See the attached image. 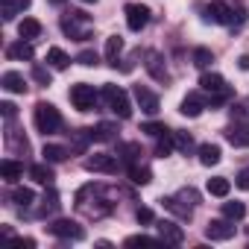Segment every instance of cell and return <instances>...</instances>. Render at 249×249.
Masks as SVG:
<instances>
[{
    "label": "cell",
    "mask_w": 249,
    "mask_h": 249,
    "mask_svg": "<svg viewBox=\"0 0 249 249\" xmlns=\"http://www.w3.org/2000/svg\"><path fill=\"white\" fill-rule=\"evenodd\" d=\"M62 33L71 36L73 41H88L91 38V15L82 9H73L68 15H62Z\"/></svg>",
    "instance_id": "6da1fadb"
},
{
    "label": "cell",
    "mask_w": 249,
    "mask_h": 249,
    "mask_svg": "<svg viewBox=\"0 0 249 249\" xmlns=\"http://www.w3.org/2000/svg\"><path fill=\"white\" fill-rule=\"evenodd\" d=\"M33 123H36V129L44 132V135H53L62 129V114L53 103H36V111H33Z\"/></svg>",
    "instance_id": "7a4b0ae2"
},
{
    "label": "cell",
    "mask_w": 249,
    "mask_h": 249,
    "mask_svg": "<svg viewBox=\"0 0 249 249\" xmlns=\"http://www.w3.org/2000/svg\"><path fill=\"white\" fill-rule=\"evenodd\" d=\"M161 202H164V208H167V211H173L176 217L191 220L194 205L199 202V194H196V191H191V188H185V191H179L176 196H161Z\"/></svg>",
    "instance_id": "3957f363"
},
{
    "label": "cell",
    "mask_w": 249,
    "mask_h": 249,
    "mask_svg": "<svg viewBox=\"0 0 249 249\" xmlns=\"http://www.w3.org/2000/svg\"><path fill=\"white\" fill-rule=\"evenodd\" d=\"M103 100H106V106H108L120 120H129V117H132V103H129V97H126V91H123V88H117V85H103Z\"/></svg>",
    "instance_id": "277c9868"
},
{
    "label": "cell",
    "mask_w": 249,
    "mask_h": 249,
    "mask_svg": "<svg viewBox=\"0 0 249 249\" xmlns=\"http://www.w3.org/2000/svg\"><path fill=\"white\" fill-rule=\"evenodd\" d=\"M71 103H73V108H79V111H91L94 106H97V91H94V85H88V82H76V85H71Z\"/></svg>",
    "instance_id": "5b68a950"
},
{
    "label": "cell",
    "mask_w": 249,
    "mask_h": 249,
    "mask_svg": "<svg viewBox=\"0 0 249 249\" xmlns=\"http://www.w3.org/2000/svg\"><path fill=\"white\" fill-rule=\"evenodd\" d=\"M47 231L53 234V237H59V240H82L85 237V229L76 223V220H53L50 226H47Z\"/></svg>",
    "instance_id": "8992f818"
},
{
    "label": "cell",
    "mask_w": 249,
    "mask_h": 249,
    "mask_svg": "<svg viewBox=\"0 0 249 249\" xmlns=\"http://www.w3.org/2000/svg\"><path fill=\"white\" fill-rule=\"evenodd\" d=\"M117 159L114 156H108V153H94V156H88L85 159V170H91V173H106V176H114L117 173Z\"/></svg>",
    "instance_id": "52a82bcc"
},
{
    "label": "cell",
    "mask_w": 249,
    "mask_h": 249,
    "mask_svg": "<svg viewBox=\"0 0 249 249\" xmlns=\"http://www.w3.org/2000/svg\"><path fill=\"white\" fill-rule=\"evenodd\" d=\"M126 27L132 30V33H141L147 24H150V9L144 6V3H126Z\"/></svg>",
    "instance_id": "ba28073f"
},
{
    "label": "cell",
    "mask_w": 249,
    "mask_h": 249,
    "mask_svg": "<svg viewBox=\"0 0 249 249\" xmlns=\"http://www.w3.org/2000/svg\"><path fill=\"white\" fill-rule=\"evenodd\" d=\"M234 231H237V226H234V220H211L208 226H205V237L208 240H231L234 237Z\"/></svg>",
    "instance_id": "9c48e42d"
},
{
    "label": "cell",
    "mask_w": 249,
    "mask_h": 249,
    "mask_svg": "<svg viewBox=\"0 0 249 249\" xmlns=\"http://www.w3.org/2000/svg\"><path fill=\"white\" fill-rule=\"evenodd\" d=\"M144 68H147V73L156 79V82H170V71H167V65H164V59H161V53H156V50H150L147 53V62H144Z\"/></svg>",
    "instance_id": "30bf717a"
},
{
    "label": "cell",
    "mask_w": 249,
    "mask_h": 249,
    "mask_svg": "<svg viewBox=\"0 0 249 249\" xmlns=\"http://www.w3.org/2000/svg\"><path fill=\"white\" fill-rule=\"evenodd\" d=\"M223 135H226V141L231 147H249V123L234 120V123H229V126H226Z\"/></svg>",
    "instance_id": "8fae6325"
},
{
    "label": "cell",
    "mask_w": 249,
    "mask_h": 249,
    "mask_svg": "<svg viewBox=\"0 0 249 249\" xmlns=\"http://www.w3.org/2000/svg\"><path fill=\"white\" fill-rule=\"evenodd\" d=\"M231 18H234V9L226 6L223 0H214V3L205 6V21L211 24H231Z\"/></svg>",
    "instance_id": "7c38bea8"
},
{
    "label": "cell",
    "mask_w": 249,
    "mask_h": 249,
    "mask_svg": "<svg viewBox=\"0 0 249 249\" xmlns=\"http://www.w3.org/2000/svg\"><path fill=\"white\" fill-rule=\"evenodd\" d=\"M199 88H202L208 97H214V94H231V88L226 85V79H223L220 73H208V71L199 76Z\"/></svg>",
    "instance_id": "4fadbf2b"
},
{
    "label": "cell",
    "mask_w": 249,
    "mask_h": 249,
    "mask_svg": "<svg viewBox=\"0 0 249 249\" xmlns=\"http://www.w3.org/2000/svg\"><path fill=\"white\" fill-rule=\"evenodd\" d=\"M132 94H135V100H138L141 111H147V114H156V111H159V97H156L147 85H135V88H132Z\"/></svg>",
    "instance_id": "5bb4252c"
},
{
    "label": "cell",
    "mask_w": 249,
    "mask_h": 249,
    "mask_svg": "<svg viewBox=\"0 0 249 249\" xmlns=\"http://www.w3.org/2000/svg\"><path fill=\"white\" fill-rule=\"evenodd\" d=\"M159 237H161L164 243H173V246L185 243V231H182V226H176L173 220H161V223H159Z\"/></svg>",
    "instance_id": "9a60e30c"
},
{
    "label": "cell",
    "mask_w": 249,
    "mask_h": 249,
    "mask_svg": "<svg viewBox=\"0 0 249 249\" xmlns=\"http://www.w3.org/2000/svg\"><path fill=\"white\" fill-rule=\"evenodd\" d=\"M0 85H3L9 94H24V91H27V79H24L18 71H6L3 76H0Z\"/></svg>",
    "instance_id": "2e32d148"
},
{
    "label": "cell",
    "mask_w": 249,
    "mask_h": 249,
    "mask_svg": "<svg viewBox=\"0 0 249 249\" xmlns=\"http://www.w3.org/2000/svg\"><path fill=\"white\" fill-rule=\"evenodd\" d=\"M91 138L94 141H100V144H108V141H117V126L114 123H97V126L91 129Z\"/></svg>",
    "instance_id": "e0dca14e"
},
{
    "label": "cell",
    "mask_w": 249,
    "mask_h": 249,
    "mask_svg": "<svg viewBox=\"0 0 249 249\" xmlns=\"http://www.w3.org/2000/svg\"><path fill=\"white\" fill-rule=\"evenodd\" d=\"M202 108H205V100H202L199 94H188V97L182 100V108H179V111H182L185 117H199Z\"/></svg>",
    "instance_id": "ac0fdd59"
},
{
    "label": "cell",
    "mask_w": 249,
    "mask_h": 249,
    "mask_svg": "<svg viewBox=\"0 0 249 249\" xmlns=\"http://www.w3.org/2000/svg\"><path fill=\"white\" fill-rule=\"evenodd\" d=\"M0 176H3L9 185H15V182L24 176V164H21V161H15V159H6L3 164H0Z\"/></svg>",
    "instance_id": "d6986e66"
},
{
    "label": "cell",
    "mask_w": 249,
    "mask_h": 249,
    "mask_svg": "<svg viewBox=\"0 0 249 249\" xmlns=\"http://www.w3.org/2000/svg\"><path fill=\"white\" fill-rule=\"evenodd\" d=\"M6 56H9V59H27V62H33V56H36V50H33V44H30L27 38H21V41H15V44H9V50H6Z\"/></svg>",
    "instance_id": "ffe728a7"
},
{
    "label": "cell",
    "mask_w": 249,
    "mask_h": 249,
    "mask_svg": "<svg viewBox=\"0 0 249 249\" xmlns=\"http://www.w3.org/2000/svg\"><path fill=\"white\" fill-rule=\"evenodd\" d=\"M30 179L33 182H38V185H50L56 176H53V167H50V161H44V164H30Z\"/></svg>",
    "instance_id": "44dd1931"
},
{
    "label": "cell",
    "mask_w": 249,
    "mask_h": 249,
    "mask_svg": "<svg viewBox=\"0 0 249 249\" xmlns=\"http://www.w3.org/2000/svg\"><path fill=\"white\" fill-rule=\"evenodd\" d=\"M18 36L27 38V41L38 38V36H41V21H36V18H24V21L18 24Z\"/></svg>",
    "instance_id": "7402d4cb"
},
{
    "label": "cell",
    "mask_w": 249,
    "mask_h": 249,
    "mask_svg": "<svg viewBox=\"0 0 249 249\" xmlns=\"http://www.w3.org/2000/svg\"><path fill=\"white\" fill-rule=\"evenodd\" d=\"M123 53V38L120 36H108L106 38V59L111 68H117V56Z\"/></svg>",
    "instance_id": "603a6c76"
},
{
    "label": "cell",
    "mask_w": 249,
    "mask_h": 249,
    "mask_svg": "<svg viewBox=\"0 0 249 249\" xmlns=\"http://www.w3.org/2000/svg\"><path fill=\"white\" fill-rule=\"evenodd\" d=\"M47 65H50L53 71H65V68L71 65V56H68L62 47H50V50H47Z\"/></svg>",
    "instance_id": "cb8c5ba5"
},
{
    "label": "cell",
    "mask_w": 249,
    "mask_h": 249,
    "mask_svg": "<svg viewBox=\"0 0 249 249\" xmlns=\"http://www.w3.org/2000/svg\"><path fill=\"white\" fill-rule=\"evenodd\" d=\"M173 147H176V135L167 129V132H161L159 141H156V156H159V159H167V156L173 153Z\"/></svg>",
    "instance_id": "d4e9b609"
},
{
    "label": "cell",
    "mask_w": 249,
    "mask_h": 249,
    "mask_svg": "<svg viewBox=\"0 0 249 249\" xmlns=\"http://www.w3.org/2000/svg\"><path fill=\"white\" fill-rule=\"evenodd\" d=\"M9 196H12V202H15L18 208H30V205L36 202V194H33L30 188H24V185H15Z\"/></svg>",
    "instance_id": "484cf974"
},
{
    "label": "cell",
    "mask_w": 249,
    "mask_h": 249,
    "mask_svg": "<svg viewBox=\"0 0 249 249\" xmlns=\"http://www.w3.org/2000/svg\"><path fill=\"white\" fill-rule=\"evenodd\" d=\"M30 3L33 0H3V21H15V15L30 9Z\"/></svg>",
    "instance_id": "4316f807"
},
{
    "label": "cell",
    "mask_w": 249,
    "mask_h": 249,
    "mask_svg": "<svg viewBox=\"0 0 249 249\" xmlns=\"http://www.w3.org/2000/svg\"><path fill=\"white\" fill-rule=\"evenodd\" d=\"M41 156H44V161H50V164H62V161L68 159V150L59 147V144H44Z\"/></svg>",
    "instance_id": "83f0119b"
},
{
    "label": "cell",
    "mask_w": 249,
    "mask_h": 249,
    "mask_svg": "<svg viewBox=\"0 0 249 249\" xmlns=\"http://www.w3.org/2000/svg\"><path fill=\"white\" fill-rule=\"evenodd\" d=\"M220 147L217 144H202L199 147V164H205V167H211V164H217L220 161Z\"/></svg>",
    "instance_id": "f1b7e54d"
},
{
    "label": "cell",
    "mask_w": 249,
    "mask_h": 249,
    "mask_svg": "<svg viewBox=\"0 0 249 249\" xmlns=\"http://www.w3.org/2000/svg\"><path fill=\"white\" fill-rule=\"evenodd\" d=\"M208 194L211 196H229V191H231V182L226 179V176H214V179H208Z\"/></svg>",
    "instance_id": "f546056e"
},
{
    "label": "cell",
    "mask_w": 249,
    "mask_h": 249,
    "mask_svg": "<svg viewBox=\"0 0 249 249\" xmlns=\"http://www.w3.org/2000/svg\"><path fill=\"white\" fill-rule=\"evenodd\" d=\"M59 205H62V202H59V194L50 188V191H44V196H41V208H38V214H41V217H44V214H56Z\"/></svg>",
    "instance_id": "4dcf8cb0"
},
{
    "label": "cell",
    "mask_w": 249,
    "mask_h": 249,
    "mask_svg": "<svg viewBox=\"0 0 249 249\" xmlns=\"http://www.w3.org/2000/svg\"><path fill=\"white\" fill-rule=\"evenodd\" d=\"M129 179L135 185H150L153 182V170L144 167V164H129Z\"/></svg>",
    "instance_id": "1f68e13d"
},
{
    "label": "cell",
    "mask_w": 249,
    "mask_h": 249,
    "mask_svg": "<svg viewBox=\"0 0 249 249\" xmlns=\"http://www.w3.org/2000/svg\"><path fill=\"white\" fill-rule=\"evenodd\" d=\"M117 156L126 161V164H135V159L141 156V147H138V144H120V147H117Z\"/></svg>",
    "instance_id": "d6a6232c"
},
{
    "label": "cell",
    "mask_w": 249,
    "mask_h": 249,
    "mask_svg": "<svg viewBox=\"0 0 249 249\" xmlns=\"http://www.w3.org/2000/svg\"><path fill=\"white\" fill-rule=\"evenodd\" d=\"M191 59H194V65H196V68H202V71H205V68H208V65L214 62V53H211L208 47H196Z\"/></svg>",
    "instance_id": "836d02e7"
},
{
    "label": "cell",
    "mask_w": 249,
    "mask_h": 249,
    "mask_svg": "<svg viewBox=\"0 0 249 249\" xmlns=\"http://www.w3.org/2000/svg\"><path fill=\"white\" fill-rule=\"evenodd\" d=\"M246 214V205L243 202H223V217H229V220H240Z\"/></svg>",
    "instance_id": "e575fe53"
},
{
    "label": "cell",
    "mask_w": 249,
    "mask_h": 249,
    "mask_svg": "<svg viewBox=\"0 0 249 249\" xmlns=\"http://www.w3.org/2000/svg\"><path fill=\"white\" fill-rule=\"evenodd\" d=\"M141 132H147V135L159 138L161 132H167V126H164V123H159V120H147V123H141Z\"/></svg>",
    "instance_id": "d590c367"
},
{
    "label": "cell",
    "mask_w": 249,
    "mask_h": 249,
    "mask_svg": "<svg viewBox=\"0 0 249 249\" xmlns=\"http://www.w3.org/2000/svg\"><path fill=\"white\" fill-rule=\"evenodd\" d=\"M76 62L85 65V68H97V65H100V56H97L94 50H82V53L76 56Z\"/></svg>",
    "instance_id": "8d00e7d4"
},
{
    "label": "cell",
    "mask_w": 249,
    "mask_h": 249,
    "mask_svg": "<svg viewBox=\"0 0 249 249\" xmlns=\"http://www.w3.org/2000/svg\"><path fill=\"white\" fill-rule=\"evenodd\" d=\"M33 79H36L38 85H50L53 76H50V71H47L44 65H33Z\"/></svg>",
    "instance_id": "74e56055"
},
{
    "label": "cell",
    "mask_w": 249,
    "mask_h": 249,
    "mask_svg": "<svg viewBox=\"0 0 249 249\" xmlns=\"http://www.w3.org/2000/svg\"><path fill=\"white\" fill-rule=\"evenodd\" d=\"M159 240L156 237H147V234H132V237H126V246H156Z\"/></svg>",
    "instance_id": "f35d334b"
},
{
    "label": "cell",
    "mask_w": 249,
    "mask_h": 249,
    "mask_svg": "<svg viewBox=\"0 0 249 249\" xmlns=\"http://www.w3.org/2000/svg\"><path fill=\"white\" fill-rule=\"evenodd\" d=\"M176 147H179L182 153H191V150H194V138H191L188 132H176Z\"/></svg>",
    "instance_id": "ab89813d"
},
{
    "label": "cell",
    "mask_w": 249,
    "mask_h": 249,
    "mask_svg": "<svg viewBox=\"0 0 249 249\" xmlns=\"http://www.w3.org/2000/svg\"><path fill=\"white\" fill-rule=\"evenodd\" d=\"M0 111H3V117H6V120H15L18 106H15V103H9V100H3V103H0Z\"/></svg>",
    "instance_id": "60d3db41"
},
{
    "label": "cell",
    "mask_w": 249,
    "mask_h": 249,
    "mask_svg": "<svg viewBox=\"0 0 249 249\" xmlns=\"http://www.w3.org/2000/svg\"><path fill=\"white\" fill-rule=\"evenodd\" d=\"M234 185H237L240 191H249V167H246V170H240V173L234 176Z\"/></svg>",
    "instance_id": "b9f144b4"
},
{
    "label": "cell",
    "mask_w": 249,
    "mask_h": 249,
    "mask_svg": "<svg viewBox=\"0 0 249 249\" xmlns=\"http://www.w3.org/2000/svg\"><path fill=\"white\" fill-rule=\"evenodd\" d=\"M135 220H138V223H153V211H150V208H138V211H135Z\"/></svg>",
    "instance_id": "7bdbcfd3"
},
{
    "label": "cell",
    "mask_w": 249,
    "mask_h": 249,
    "mask_svg": "<svg viewBox=\"0 0 249 249\" xmlns=\"http://www.w3.org/2000/svg\"><path fill=\"white\" fill-rule=\"evenodd\" d=\"M237 68H240V71H249V53H243V56L237 59Z\"/></svg>",
    "instance_id": "ee69618b"
},
{
    "label": "cell",
    "mask_w": 249,
    "mask_h": 249,
    "mask_svg": "<svg viewBox=\"0 0 249 249\" xmlns=\"http://www.w3.org/2000/svg\"><path fill=\"white\" fill-rule=\"evenodd\" d=\"M18 243H21V246H27V249H33V246H36V240H33V237H18Z\"/></svg>",
    "instance_id": "f6af8a7d"
},
{
    "label": "cell",
    "mask_w": 249,
    "mask_h": 249,
    "mask_svg": "<svg viewBox=\"0 0 249 249\" xmlns=\"http://www.w3.org/2000/svg\"><path fill=\"white\" fill-rule=\"evenodd\" d=\"M50 3H65V0H50Z\"/></svg>",
    "instance_id": "bcb514c9"
},
{
    "label": "cell",
    "mask_w": 249,
    "mask_h": 249,
    "mask_svg": "<svg viewBox=\"0 0 249 249\" xmlns=\"http://www.w3.org/2000/svg\"><path fill=\"white\" fill-rule=\"evenodd\" d=\"M82 3H97V0H82Z\"/></svg>",
    "instance_id": "7dc6e473"
}]
</instances>
